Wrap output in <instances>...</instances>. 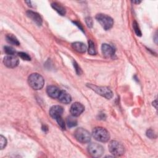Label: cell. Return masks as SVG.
<instances>
[{
  "mask_svg": "<svg viewBox=\"0 0 158 158\" xmlns=\"http://www.w3.org/2000/svg\"><path fill=\"white\" fill-rule=\"evenodd\" d=\"M63 108L60 106H54L49 110V114L51 117L54 119L62 116L63 113Z\"/></svg>",
  "mask_w": 158,
  "mask_h": 158,
  "instance_id": "obj_12",
  "label": "cell"
},
{
  "mask_svg": "<svg viewBox=\"0 0 158 158\" xmlns=\"http://www.w3.org/2000/svg\"><path fill=\"white\" fill-rule=\"evenodd\" d=\"M146 135L148 137H149L151 139H153V138H156V135L154 133V131L153 130H152L151 129H149L146 132Z\"/></svg>",
  "mask_w": 158,
  "mask_h": 158,
  "instance_id": "obj_25",
  "label": "cell"
},
{
  "mask_svg": "<svg viewBox=\"0 0 158 158\" xmlns=\"http://www.w3.org/2000/svg\"><path fill=\"white\" fill-rule=\"evenodd\" d=\"M96 19L106 30L110 29L113 26V19L109 15L103 14H98L96 15Z\"/></svg>",
  "mask_w": 158,
  "mask_h": 158,
  "instance_id": "obj_5",
  "label": "cell"
},
{
  "mask_svg": "<svg viewBox=\"0 0 158 158\" xmlns=\"http://www.w3.org/2000/svg\"><path fill=\"white\" fill-rule=\"evenodd\" d=\"M57 99L60 102L64 104H69L72 100L70 95L67 91L64 90L60 91Z\"/></svg>",
  "mask_w": 158,
  "mask_h": 158,
  "instance_id": "obj_14",
  "label": "cell"
},
{
  "mask_svg": "<svg viewBox=\"0 0 158 158\" xmlns=\"http://www.w3.org/2000/svg\"><path fill=\"white\" fill-rule=\"evenodd\" d=\"M27 15L30 19H31L38 26L41 25L43 23V20L39 14H38L37 12H33L32 10H28L27 12Z\"/></svg>",
  "mask_w": 158,
  "mask_h": 158,
  "instance_id": "obj_10",
  "label": "cell"
},
{
  "mask_svg": "<svg viewBox=\"0 0 158 158\" xmlns=\"http://www.w3.org/2000/svg\"><path fill=\"white\" fill-rule=\"evenodd\" d=\"M88 151L91 156L94 157H99L104 153V148L101 144L92 143L88 145Z\"/></svg>",
  "mask_w": 158,
  "mask_h": 158,
  "instance_id": "obj_7",
  "label": "cell"
},
{
  "mask_svg": "<svg viewBox=\"0 0 158 158\" xmlns=\"http://www.w3.org/2000/svg\"><path fill=\"white\" fill-rule=\"evenodd\" d=\"M0 144H1V149H4L7 144V140L6 138L2 135L0 136Z\"/></svg>",
  "mask_w": 158,
  "mask_h": 158,
  "instance_id": "obj_23",
  "label": "cell"
},
{
  "mask_svg": "<svg viewBox=\"0 0 158 158\" xmlns=\"http://www.w3.org/2000/svg\"><path fill=\"white\" fill-rule=\"evenodd\" d=\"M4 65L9 68H14L19 64V59L14 55H9L6 56L3 59Z\"/></svg>",
  "mask_w": 158,
  "mask_h": 158,
  "instance_id": "obj_8",
  "label": "cell"
},
{
  "mask_svg": "<svg viewBox=\"0 0 158 158\" xmlns=\"http://www.w3.org/2000/svg\"><path fill=\"white\" fill-rule=\"evenodd\" d=\"M87 86L92 90L95 91L97 94L106 98L107 99H110L113 96L112 91L107 87L106 86H98L92 84H88Z\"/></svg>",
  "mask_w": 158,
  "mask_h": 158,
  "instance_id": "obj_3",
  "label": "cell"
},
{
  "mask_svg": "<svg viewBox=\"0 0 158 158\" xmlns=\"http://www.w3.org/2000/svg\"><path fill=\"white\" fill-rule=\"evenodd\" d=\"M85 107L80 102H75L70 107V114L72 115L75 117L79 116L83 111Z\"/></svg>",
  "mask_w": 158,
  "mask_h": 158,
  "instance_id": "obj_9",
  "label": "cell"
},
{
  "mask_svg": "<svg viewBox=\"0 0 158 158\" xmlns=\"http://www.w3.org/2000/svg\"><path fill=\"white\" fill-rule=\"evenodd\" d=\"M72 46L75 51L80 53H84L87 49L86 46L81 42H75L72 43Z\"/></svg>",
  "mask_w": 158,
  "mask_h": 158,
  "instance_id": "obj_15",
  "label": "cell"
},
{
  "mask_svg": "<svg viewBox=\"0 0 158 158\" xmlns=\"http://www.w3.org/2000/svg\"><path fill=\"white\" fill-rule=\"evenodd\" d=\"M18 55L23 60H31L30 57L28 56V54H27L25 52H18Z\"/></svg>",
  "mask_w": 158,
  "mask_h": 158,
  "instance_id": "obj_22",
  "label": "cell"
},
{
  "mask_svg": "<svg viewBox=\"0 0 158 158\" xmlns=\"http://www.w3.org/2000/svg\"><path fill=\"white\" fill-rule=\"evenodd\" d=\"M4 52L8 55H14L15 53V49L10 46H6L4 48Z\"/></svg>",
  "mask_w": 158,
  "mask_h": 158,
  "instance_id": "obj_20",
  "label": "cell"
},
{
  "mask_svg": "<svg viewBox=\"0 0 158 158\" xmlns=\"http://www.w3.org/2000/svg\"><path fill=\"white\" fill-rule=\"evenodd\" d=\"M6 38L7 41L10 44L16 45V46H19L20 44V43L17 40V38L12 34H8Z\"/></svg>",
  "mask_w": 158,
  "mask_h": 158,
  "instance_id": "obj_17",
  "label": "cell"
},
{
  "mask_svg": "<svg viewBox=\"0 0 158 158\" xmlns=\"http://www.w3.org/2000/svg\"><path fill=\"white\" fill-rule=\"evenodd\" d=\"M28 85L33 89H41L44 84V80L43 77L37 73H31L28 78Z\"/></svg>",
  "mask_w": 158,
  "mask_h": 158,
  "instance_id": "obj_1",
  "label": "cell"
},
{
  "mask_svg": "<svg viewBox=\"0 0 158 158\" xmlns=\"http://www.w3.org/2000/svg\"><path fill=\"white\" fill-rule=\"evenodd\" d=\"M67 124L69 127H73L77 125V119L76 117L71 115L67 117Z\"/></svg>",
  "mask_w": 158,
  "mask_h": 158,
  "instance_id": "obj_18",
  "label": "cell"
},
{
  "mask_svg": "<svg viewBox=\"0 0 158 158\" xmlns=\"http://www.w3.org/2000/svg\"><path fill=\"white\" fill-rule=\"evenodd\" d=\"M46 92L47 94H48L49 96H50L52 98H57L60 90H59V89L56 87V86H53V85H50L48 86L46 88Z\"/></svg>",
  "mask_w": 158,
  "mask_h": 158,
  "instance_id": "obj_13",
  "label": "cell"
},
{
  "mask_svg": "<svg viewBox=\"0 0 158 158\" xmlns=\"http://www.w3.org/2000/svg\"><path fill=\"white\" fill-rule=\"evenodd\" d=\"M108 147L110 152L115 156H120L124 154L125 148L123 145L117 141H111Z\"/></svg>",
  "mask_w": 158,
  "mask_h": 158,
  "instance_id": "obj_4",
  "label": "cell"
},
{
  "mask_svg": "<svg viewBox=\"0 0 158 158\" xmlns=\"http://www.w3.org/2000/svg\"><path fill=\"white\" fill-rule=\"evenodd\" d=\"M133 3H136V4H138V3H140L141 2V1H132Z\"/></svg>",
  "mask_w": 158,
  "mask_h": 158,
  "instance_id": "obj_28",
  "label": "cell"
},
{
  "mask_svg": "<svg viewBox=\"0 0 158 158\" xmlns=\"http://www.w3.org/2000/svg\"><path fill=\"white\" fill-rule=\"evenodd\" d=\"M133 29L135 30V32L136 33V35L137 36H141V30L139 28V26H138V24L137 23V22L136 21H134L133 23Z\"/></svg>",
  "mask_w": 158,
  "mask_h": 158,
  "instance_id": "obj_21",
  "label": "cell"
},
{
  "mask_svg": "<svg viewBox=\"0 0 158 158\" xmlns=\"http://www.w3.org/2000/svg\"><path fill=\"white\" fill-rule=\"evenodd\" d=\"M51 6L60 15H64L65 14V8L62 6H61L60 4L57 2H52L51 4Z\"/></svg>",
  "mask_w": 158,
  "mask_h": 158,
  "instance_id": "obj_16",
  "label": "cell"
},
{
  "mask_svg": "<svg viewBox=\"0 0 158 158\" xmlns=\"http://www.w3.org/2000/svg\"><path fill=\"white\" fill-rule=\"evenodd\" d=\"M85 21H86V23L87 26L89 28L92 27V26H93V20L91 17H86V19H85Z\"/></svg>",
  "mask_w": 158,
  "mask_h": 158,
  "instance_id": "obj_26",
  "label": "cell"
},
{
  "mask_svg": "<svg viewBox=\"0 0 158 158\" xmlns=\"http://www.w3.org/2000/svg\"><path fill=\"white\" fill-rule=\"evenodd\" d=\"M73 66H74V67H75V70H76V72L77 73V74H78V75H80V74L81 73V70L80 68L78 67V65H77V64L75 63V62L73 63Z\"/></svg>",
  "mask_w": 158,
  "mask_h": 158,
  "instance_id": "obj_27",
  "label": "cell"
},
{
  "mask_svg": "<svg viewBox=\"0 0 158 158\" xmlns=\"http://www.w3.org/2000/svg\"><path fill=\"white\" fill-rule=\"evenodd\" d=\"M56 120L57 123L59 124V125L61 127V128L63 129V130L65 129V122H64V120L62 119V117H61V116H60V117H59L56 118Z\"/></svg>",
  "mask_w": 158,
  "mask_h": 158,
  "instance_id": "obj_24",
  "label": "cell"
},
{
  "mask_svg": "<svg viewBox=\"0 0 158 158\" xmlns=\"http://www.w3.org/2000/svg\"><path fill=\"white\" fill-rule=\"evenodd\" d=\"M101 51L104 56L106 57H111L114 56L115 51L114 49L108 44H102L101 46Z\"/></svg>",
  "mask_w": 158,
  "mask_h": 158,
  "instance_id": "obj_11",
  "label": "cell"
},
{
  "mask_svg": "<svg viewBox=\"0 0 158 158\" xmlns=\"http://www.w3.org/2000/svg\"><path fill=\"white\" fill-rule=\"evenodd\" d=\"M88 44H89L88 53L90 55H95L96 54V48H95L94 43L91 40H89L88 41Z\"/></svg>",
  "mask_w": 158,
  "mask_h": 158,
  "instance_id": "obj_19",
  "label": "cell"
},
{
  "mask_svg": "<svg viewBox=\"0 0 158 158\" xmlns=\"http://www.w3.org/2000/svg\"><path fill=\"white\" fill-rule=\"evenodd\" d=\"M76 139L81 143H89L91 140V134L83 128H77L74 133Z\"/></svg>",
  "mask_w": 158,
  "mask_h": 158,
  "instance_id": "obj_6",
  "label": "cell"
},
{
  "mask_svg": "<svg viewBox=\"0 0 158 158\" xmlns=\"http://www.w3.org/2000/svg\"><path fill=\"white\" fill-rule=\"evenodd\" d=\"M92 135L96 140L101 142H107L110 138V135L107 130L99 127H96L93 130Z\"/></svg>",
  "mask_w": 158,
  "mask_h": 158,
  "instance_id": "obj_2",
  "label": "cell"
}]
</instances>
